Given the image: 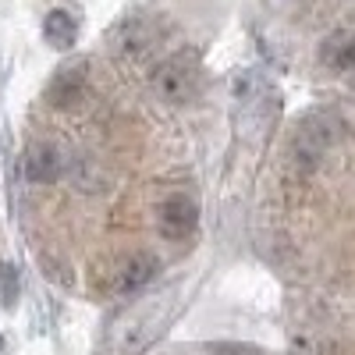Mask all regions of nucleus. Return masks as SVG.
Returning a JSON list of instances; mask_svg holds the SVG:
<instances>
[{
	"mask_svg": "<svg viewBox=\"0 0 355 355\" xmlns=\"http://www.w3.org/2000/svg\"><path fill=\"white\" fill-rule=\"evenodd\" d=\"M174 313H178V288H171L167 295H157L150 302H142L121 327H117V352L139 355L142 348H150L160 338V331L171 323Z\"/></svg>",
	"mask_w": 355,
	"mask_h": 355,
	"instance_id": "f257e3e1",
	"label": "nucleus"
},
{
	"mask_svg": "<svg viewBox=\"0 0 355 355\" xmlns=\"http://www.w3.org/2000/svg\"><path fill=\"white\" fill-rule=\"evenodd\" d=\"M150 85H153V93L164 100V103H189L196 93H199V85H202V71H199V57L182 50V53H174L167 57V61H160L150 75Z\"/></svg>",
	"mask_w": 355,
	"mask_h": 355,
	"instance_id": "f03ea898",
	"label": "nucleus"
},
{
	"mask_svg": "<svg viewBox=\"0 0 355 355\" xmlns=\"http://www.w3.org/2000/svg\"><path fill=\"white\" fill-rule=\"evenodd\" d=\"M157 224H160L164 239H174V242L189 239V234H196V227H199V202L185 192H171L157 206Z\"/></svg>",
	"mask_w": 355,
	"mask_h": 355,
	"instance_id": "7ed1b4c3",
	"label": "nucleus"
},
{
	"mask_svg": "<svg viewBox=\"0 0 355 355\" xmlns=\"http://www.w3.org/2000/svg\"><path fill=\"white\" fill-rule=\"evenodd\" d=\"M64 171H68V157H61L57 146H50V142L28 146V153H25V178L28 182L50 185L57 178H64Z\"/></svg>",
	"mask_w": 355,
	"mask_h": 355,
	"instance_id": "20e7f679",
	"label": "nucleus"
},
{
	"mask_svg": "<svg viewBox=\"0 0 355 355\" xmlns=\"http://www.w3.org/2000/svg\"><path fill=\"white\" fill-rule=\"evenodd\" d=\"M85 96V68L82 64H61L46 85V100L53 107H75Z\"/></svg>",
	"mask_w": 355,
	"mask_h": 355,
	"instance_id": "39448f33",
	"label": "nucleus"
},
{
	"mask_svg": "<svg viewBox=\"0 0 355 355\" xmlns=\"http://www.w3.org/2000/svg\"><path fill=\"white\" fill-rule=\"evenodd\" d=\"M327 146H331V128L323 125V117H309L295 132V153L302 160H320Z\"/></svg>",
	"mask_w": 355,
	"mask_h": 355,
	"instance_id": "423d86ee",
	"label": "nucleus"
},
{
	"mask_svg": "<svg viewBox=\"0 0 355 355\" xmlns=\"http://www.w3.org/2000/svg\"><path fill=\"white\" fill-rule=\"evenodd\" d=\"M153 46H157V33H153V28L146 25L142 18H128L125 28H121V36H117V50L128 53L132 61H142L146 53H153Z\"/></svg>",
	"mask_w": 355,
	"mask_h": 355,
	"instance_id": "0eeeda50",
	"label": "nucleus"
},
{
	"mask_svg": "<svg viewBox=\"0 0 355 355\" xmlns=\"http://www.w3.org/2000/svg\"><path fill=\"white\" fill-rule=\"evenodd\" d=\"M320 61L334 71H352L355 68V33H334L323 40Z\"/></svg>",
	"mask_w": 355,
	"mask_h": 355,
	"instance_id": "6e6552de",
	"label": "nucleus"
},
{
	"mask_svg": "<svg viewBox=\"0 0 355 355\" xmlns=\"http://www.w3.org/2000/svg\"><path fill=\"white\" fill-rule=\"evenodd\" d=\"M157 270H160V263H157V256L153 252H135L128 263H125V270H121V288L125 295H132V291H139V288H146L153 277H157Z\"/></svg>",
	"mask_w": 355,
	"mask_h": 355,
	"instance_id": "1a4fd4ad",
	"label": "nucleus"
},
{
	"mask_svg": "<svg viewBox=\"0 0 355 355\" xmlns=\"http://www.w3.org/2000/svg\"><path fill=\"white\" fill-rule=\"evenodd\" d=\"M75 36H78V21H75L68 11H50V15L43 18V40H46L50 46L68 50V46L75 43Z\"/></svg>",
	"mask_w": 355,
	"mask_h": 355,
	"instance_id": "9d476101",
	"label": "nucleus"
},
{
	"mask_svg": "<svg viewBox=\"0 0 355 355\" xmlns=\"http://www.w3.org/2000/svg\"><path fill=\"white\" fill-rule=\"evenodd\" d=\"M18 291H21V281H18V270L11 263H0V306L11 309L15 299H18Z\"/></svg>",
	"mask_w": 355,
	"mask_h": 355,
	"instance_id": "9b49d317",
	"label": "nucleus"
},
{
	"mask_svg": "<svg viewBox=\"0 0 355 355\" xmlns=\"http://www.w3.org/2000/svg\"><path fill=\"white\" fill-rule=\"evenodd\" d=\"M217 355H259L256 348H249V345H220L217 348Z\"/></svg>",
	"mask_w": 355,
	"mask_h": 355,
	"instance_id": "f8f14e48",
	"label": "nucleus"
},
{
	"mask_svg": "<svg viewBox=\"0 0 355 355\" xmlns=\"http://www.w3.org/2000/svg\"><path fill=\"white\" fill-rule=\"evenodd\" d=\"M277 4H295V0H277Z\"/></svg>",
	"mask_w": 355,
	"mask_h": 355,
	"instance_id": "ddd939ff",
	"label": "nucleus"
}]
</instances>
